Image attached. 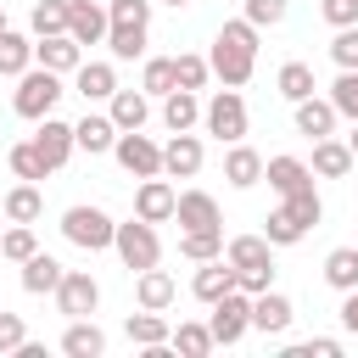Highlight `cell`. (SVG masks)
Instances as JSON below:
<instances>
[{"instance_id":"cell-23","label":"cell","mask_w":358,"mask_h":358,"mask_svg":"<svg viewBox=\"0 0 358 358\" xmlns=\"http://www.w3.org/2000/svg\"><path fill=\"white\" fill-rule=\"evenodd\" d=\"M106 117H112L117 129H145V117H151V95H145V90H112Z\"/></svg>"},{"instance_id":"cell-11","label":"cell","mask_w":358,"mask_h":358,"mask_svg":"<svg viewBox=\"0 0 358 358\" xmlns=\"http://www.w3.org/2000/svg\"><path fill=\"white\" fill-rule=\"evenodd\" d=\"M173 218H179V229H224V213H218V201L207 190H179Z\"/></svg>"},{"instance_id":"cell-22","label":"cell","mask_w":358,"mask_h":358,"mask_svg":"<svg viewBox=\"0 0 358 358\" xmlns=\"http://www.w3.org/2000/svg\"><path fill=\"white\" fill-rule=\"evenodd\" d=\"M73 90H78L84 101H112V90H117L112 62H78V67H73Z\"/></svg>"},{"instance_id":"cell-49","label":"cell","mask_w":358,"mask_h":358,"mask_svg":"<svg viewBox=\"0 0 358 358\" xmlns=\"http://www.w3.org/2000/svg\"><path fill=\"white\" fill-rule=\"evenodd\" d=\"M291 358H341V341H330V336H313V341L291 347Z\"/></svg>"},{"instance_id":"cell-35","label":"cell","mask_w":358,"mask_h":358,"mask_svg":"<svg viewBox=\"0 0 358 358\" xmlns=\"http://www.w3.org/2000/svg\"><path fill=\"white\" fill-rule=\"evenodd\" d=\"M129 341H140V347H162L168 341V319L157 313V308H140V313H129Z\"/></svg>"},{"instance_id":"cell-53","label":"cell","mask_w":358,"mask_h":358,"mask_svg":"<svg viewBox=\"0 0 358 358\" xmlns=\"http://www.w3.org/2000/svg\"><path fill=\"white\" fill-rule=\"evenodd\" d=\"M0 28H6V11H0Z\"/></svg>"},{"instance_id":"cell-38","label":"cell","mask_w":358,"mask_h":358,"mask_svg":"<svg viewBox=\"0 0 358 358\" xmlns=\"http://www.w3.org/2000/svg\"><path fill=\"white\" fill-rule=\"evenodd\" d=\"M168 347L185 352V358H207L213 352V330L207 324H179V330H168Z\"/></svg>"},{"instance_id":"cell-31","label":"cell","mask_w":358,"mask_h":358,"mask_svg":"<svg viewBox=\"0 0 358 358\" xmlns=\"http://www.w3.org/2000/svg\"><path fill=\"white\" fill-rule=\"evenodd\" d=\"M56 280H62V263H56L50 252H34V257L22 263V291H28V296H45V291H56Z\"/></svg>"},{"instance_id":"cell-40","label":"cell","mask_w":358,"mask_h":358,"mask_svg":"<svg viewBox=\"0 0 358 358\" xmlns=\"http://www.w3.org/2000/svg\"><path fill=\"white\" fill-rule=\"evenodd\" d=\"M39 252V241H34V224H11L6 235H0V257L6 263H28Z\"/></svg>"},{"instance_id":"cell-3","label":"cell","mask_w":358,"mask_h":358,"mask_svg":"<svg viewBox=\"0 0 358 358\" xmlns=\"http://www.w3.org/2000/svg\"><path fill=\"white\" fill-rule=\"evenodd\" d=\"M62 95H67V90H62V73H50V67H28V73H17V95H11V106H17V117L39 123V117L56 112Z\"/></svg>"},{"instance_id":"cell-4","label":"cell","mask_w":358,"mask_h":358,"mask_svg":"<svg viewBox=\"0 0 358 358\" xmlns=\"http://www.w3.org/2000/svg\"><path fill=\"white\" fill-rule=\"evenodd\" d=\"M62 235L73 241V246H84V252H106L112 246V235H117V224H112V213L106 207H67L62 213Z\"/></svg>"},{"instance_id":"cell-41","label":"cell","mask_w":358,"mask_h":358,"mask_svg":"<svg viewBox=\"0 0 358 358\" xmlns=\"http://www.w3.org/2000/svg\"><path fill=\"white\" fill-rule=\"evenodd\" d=\"M28 22H34V39H45V34H67V0H39Z\"/></svg>"},{"instance_id":"cell-30","label":"cell","mask_w":358,"mask_h":358,"mask_svg":"<svg viewBox=\"0 0 358 358\" xmlns=\"http://www.w3.org/2000/svg\"><path fill=\"white\" fill-rule=\"evenodd\" d=\"M62 352H67V358H101V352H106V336H101V324H90V319H73V324H67V336H62Z\"/></svg>"},{"instance_id":"cell-6","label":"cell","mask_w":358,"mask_h":358,"mask_svg":"<svg viewBox=\"0 0 358 358\" xmlns=\"http://www.w3.org/2000/svg\"><path fill=\"white\" fill-rule=\"evenodd\" d=\"M112 252L123 257V268H129V274H140V268H151V263L162 257V241H157V224H145V218H129V224H117V235H112Z\"/></svg>"},{"instance_id":"cell-33","label":"cell","mask_w":358,"mask_h":358,"mask_svg":"<svg viewBox=\"0 0 358 358\" xmlns=\"http://www.w3.org/2000/svg\"><path fill=\"white\" fill-rule=\"evenodd\" d=\"M179 257H190V263L224 257V229H179Z\"/></svg>"},{"instance_id":"cell-25","label":"cell","mask_w":358,"mask_h":358,"mask_svg":"<svg viewBox=\"0 0 358 358\" xmlns=\"http://www.w3.org/2000/svg\"><path fill=\"white\" fill-rule=\"evenodd\" d=\"M145 39H151V22H106V50H112L117 62L145 56Z\"/></svg>"},{"instance_id":"cell-26","label":"cell","mask_w":358,"mask_h":358,"mask_svg":"<svg viewBox=\"0 0 358 358\" xmlns=\"http://www.w3.org/2000/svg\"><path fill=\"white\" fill-rule=\"evenodd\" d=\"M162 123H168V134L196 129V123H201V101H196V90H168V95H162Z\"/></svg>"},{"instance_id":"cell-46","label":"cell","mask_w":358,"mask_h":358,"mask_svg":"<svg viewBox=\"0 0 358 358\" xmlns=\"http://www.w3.org/2000/svg\"><path fill=\"white\" fill-rule=\"evenodd\" d=\"M246 22H252V28H274V22H285V0H246Z\"/></svg>"},{"instance_id":"cell-15","label":"cell","mask_w":358,"mask_h":358,"mask_svg":"<svg viewBox=\"0 0 358 358\" xmlns=\"http://www.w3.org/2000/svg\"><path fill=\"white\" fill-rule=\"evenodd\" d=\"M34 145H39V157L50 162V173H56V168H62V162L78 151V145H73V123H62L56 112H50V117H39V134H34Z\"/></svg>"},{"instance_id":"cell-43","label":"cell","mask_w":358,"mask_h":358,"mask_svg":"<svg viewBox=\"0 0 358 358\" xmlns=\"http://www.w3.org/2000/svg\"><path fill=\"white\" fill-rule=\"evenodd\" d=\"M280 207H291V218L302 224V229H313L319 218H324V201H319V190L308 185V190H296V196H280Z\"/></svg>"},{"instance_id":"cell-36","label":"cell","mask_w":358,"mask_h":358,"mask_svg":"<svg viewBox=\"0 0 358 358\" xmlns=\"http://www.w3.org/2000/svg\"><path fill=\"white\" fill-rule=\"evenodd\" d=\"M6 162H11V173H17V179H34V185H39L45 173H50V162L39 157V145H34V140L11 145V151H6Z\"/></svg>"},{"instance_id":"cell-44","label":"cell","mask_w":358,"mask_h":358,"mask_svg":"<svg viewBox=\"0 0 358 358\" xmlns=\"http://www.w3.org/2000/svg\"><path fill=\"white\" fill-rule=\"evenodd\" d=\"M140 90L145 95H168L173 90V56H151L145 73H140Z\"/></svg>"},{"instance_id":"cell-45","label":"cell","mask_w":358,"mask_h":358,"mask_svg":"<svg viewBox=\"0 0 358 358\" xmlns=\"http://www.w3.org/2000/svg\"><path fill=\"white\" fill-rule=\"evenodd\" d=\"M330 62H336V67H358V22H352V28H336Z\"/></svg>"},{"instance_id":"cell-9","label":"cell","mask_w":358,"mask_h":358,"mask_svg":"<svg viewBox=\"0 0 358 358\" xmlns=\"http://www.w3.org/2000/svg\"><path fill=\"white\" fill-rule=\"evenodd\" d=\"M50 296H56V308H62L67 319H90L95 302H101V285H95L90 268H62V280H56Z\"/></svg>"},{"instance_id":"cell-21","label":"cell","mask_w":358,"mask_h":358,"mask_svg":"<svg viewBox=\"0 0 358 358\" xmlns=\"http://www.w3.org/2000/svg\"><path fill=\"white\" fill-rule=\"evenodd\" d=\"M190 291H196V302H218L224 291H235V268H229L224 257H207V263H196Z\"/></svg>"},{"instance_id":"cell-17","label":"cell","mask_w":358,"mask_h":358,"mask_svg":"<svg viewBox=\"0 0 358 358\" xmlns=\"http://www.w3.org/2000/svg\"><path fill=\"white\" fill-rule=\"evenodd\" d=\"M263 179H268L274 196H296V190L313 185V168H308L302 157H268V162H263Z\"/></svg>"},{"instance_id":"cell-48","label":"cell","mask_w":358,"mask_h":358,"mask_svg":"<svg viewBox=\"0 0 358 358\" xmlns=\"http://www.w3.org/2000/svg\"><path fill=\"white\" fill-rule=\"evenodd\" d=\"M28 341V330H22V313H0V352H17Z\"/></svg>"},{"instance_id":"cell-32","label":"cell","mask_w":358,"mask_h":358,"mask_svg":"<svg viewBox=\"0 0 358 358\" xmlns=\"http://www.w3.org/2000/svg\"><path fill=\"white\" fill-rule=\"evenodd\" d=\"M324 285L330 291H358V246H336L324 257Z\"/></svg>"},{"instance_id":"cell-24","label":"cell","mask_w":358,"mask_h":358,"mask_svg":"<svg viewBox=\"0 0 358 358\" xmlns=\"http://www.w3.org/2000/svg\"><path fill=\"white\" fill-rule=\"evenodd\" d=\"M224 179H229L235 190H252V185L263 179V157H257L246 140H235V145L224 151Z\"/></svg>"},{"instance_id":"cell-42","label":"cell","mask_w":358,"mask_h":358,"mask_svg":"<svg viewBox=\"0 0 358 358\" xmlns=\"http://www.w3.org/2000/svg\"><path fill=\"white\" fill-rule=\"evenodd\" d=\"M213 78V67H207V56H173V90H201Z\"/></svg>"},{"instance_id":"cell-39","label":"cell","mask_w":358,"mask_h":358,"mask_svg":"<svg viewBox=\"0 0 358 358\" xmlns=\"http://www.w3.org/2000/svg\"><path fill=\"white\" fill-rule=\"evenodd\" d=\"M330 106H336V117H352V123H358V67H341V73H336Z\"/></svg>"},{"instance_id":"cell-2","label":"cell","mask_w":358,"mask_h":358,"mask_svg":"<svg viewBox=\"0 0 358 358\" xmlns=\"http://www.w3.org/2000/svg\"><path fill=\"white\" fill-rule=\"evenodd\" d=\"M224 263L235 268V285H241L246 296H257V291L274 285V246H268L263 235H235V241L224 246Z\"/></svg>"},{"instance_id":"cell-29","label":"cell","mask_w":358,"mask_h":358,"mask_svg":"<svg viewBox=\"0 0 358 358\" xmlns=\"http://www.w3.org/2000/svg\"><path fill=\"white\" fill-rule=\"evenodd\" d=\"M34 67V39L17 28H0V78H17Z\"/></svg>"},{"instance_id":"cell-50","label":"cell","mask_w":358,"mask_h":358,"mask_svg":"<svg viewBox=\"0 0 358 358\" xmlns=\"http://www.w3.org/2000/svg\"><path fill=\"white\" fill-rule=\"evenodd\" d=\"M341 324L358 336V291H341Z\"/></svg>"},{"instance_id":"cell-12","label":"cell","mask_w":358,"mask_h":358,"mask_svg":"<svg viewBox=\"0 0 358 358\" xmlns=\"http://www.w3.org/2000/svg\"><path fill=\"white\" fill-rule=\"evenodd\" d=\"M67 34L78 45H106V6L101 0H67Z\"/></svg>"},{"instance_id":"cell-8","label":"cell","mask_w":358,"mask_h":358,"mask_svg":"<svg viewBox=\"0 0 358 358\" xmlns=\"http://www.w3.org/2000/svg\"><path fill=\"white\" fill-rule=\"evenodd\" d=\"M112 157H117V168H123V173H134V179L162 173V145H157L151 134H140V129H117Z\"/></svg>"},{"instance_id":"cell-52","label":"cell","mask_w":358,"mask_h":358,"mask_svg":"<svg viewBox=\"0 0 358 358\" xmlns=\"http://www.w3.org/2000/svg\"><path fill=\"white\" fill-rule=\"evenodd\" d=\"M162 6H190V0H162Z\"/></svg>"},{"instance_id":"cell-13","label":"cell","mask_w":358,"mask_h":358,"mask_svg":"<svg viewBox=\"0 0 358 358\" xmlns=\"http://www.w3.org/2000/svg\"><path fill=\"white\" fill-rule=\"evenodd\" d=\"M291 313H296L291 296H280L274 285L252 296V330H263V336H285V330H291Z\"/></svg>"},{"instance_id":"cell-16","label":"cell","mask_w":358,"mask_h":358,"mask_svg":"<svg viewBox=\"0 0 358 358\" xmlns=\"http://www.w3.org/2000/svg\"><path fill=\"white\" fill-rule=\"evenodd\" d=\"M162 173H168V179H196V173H201V140H196L190 129L162 145Z\"/></svg>"},{"instance_id":"cell-27","label":"cell","mask_w":358,"mask_h":358,"mask_svg":"<svg viewBox=\"0 0 358 358\" xmlns=\"http://www.w3.org/2000/svg\"><path fill=\"white\" fill-rule=\"evenodd\" d=\"M296 134H308V140L336 134V106H330V95H324V101H319V95L296 101Z\"/></svg>"},{"instance_id":"cell-10","label":"cell","mask_w":358,"mask_h":358,"mask_svg":"<svg viewBox=\"0 0 358 358\" xmlns=\"http://www.w3.org/2000/svg\"><path fill=\"white\" fill-rule=\"evenodd\" d=\"M173 185H168V173H151V179H140V190H134V218H145V224H168L173 218Z\"/></svg>"},{"instance_id":"cell-28","label":"cell","mask_w":358,"mask_h":358,"mask_svg":"<svg viewBox=\"0 0 358 358\" xmlns=\"http://www.w3.org/2000/svg\"><path fill=\"white\" fill-rule=\"evenodd\" d=\"M39 213H45V196H39V185H34V179L11 185V190H6V201H0V218H11V224H34Z\"/></svg>"},{"instance_id":"cell-47","label":"cell","mask_w":358,"mask_h":358,"mask_svg":"<svg viewBox=\"0 0 358 358\" xmlns=\"http://www.w3.org/2000/svg\"><path fill=\"white\" fill-rule=\"evenodd\" d=\"M319 17L330 28H352L358 22V0H319Z\"/></svg>"},{"instance_id":"cell-37","label":"cell","mask_w":358,"mask_h":358,"mask_svg":"<svg viewBox=\"0 0 358 358\" xmlns=\"http://www.w3.org/2000/svg\"><path fill=\"white\" fill-rule=\"evenodd\" d=\"M302 235H308V229L291 218V207H274V213L263 218V241H268V246H296Z\"/></svg>"},{"instance_id":"cell-34","label":"cell","mask_w":358,"mask_h":358,"mask_svg":"<svg viewBox=\"0 0 358 358\" xmlns=\"http://www.w3.org/2000/svg\"><path fill=\"white\" fill-rule=\"evenodd\" d=\"M274 84H280V95H285L291 106H296V101H308V95L319 90V84H313V67H308V62H285V67L274 73Z\"/></svg>"},{"instance_id":"cell-5","label":"cell","mask_w":358,"mask_h":358,"mask_svg":"<svg viewBox=\"0 0 358 358\" xmlns=\"http://www.w3.org/2000/svg\"><path fill=\"white\" fill-rule=\"evenodd\" d=\"M213 313H207V330H213V347H235L246 330H252V296L235 285V291H224L218 302H207Z\"/></svg>"},{"instance_id":"cell-7","label":"cell","mask_w":358,"mask_h":358,"mask_svg":"<svg viewBox=\"0 0 358 358\" xmlns=\"http://www.w3.org/2000/svg\"><path fill=\"white\" fill-rule=\"evenodd\" d=\"M201 123H207V134L224 140V145L246 140V101H241V90H218V95L201 106Z\"/></svg>"},{"instance_id":"cell-20","label":"cell","mask_w":358,"mask_h":358,"mask_svg":"<svg viewBox=\"0 0 358 358\" xmlns=\"http://www.w3.org/2000/svg\"><path fill=\"white\" fill-rule=\"evenodd\" d=\"M313 179H347L352 173V151H347V140H336V134H324V140H313Z\"/></svg>"},{"instance_id":"cell-19","label":"cell","mask_w":358,"mask_h":358,"mask_svg":"<svg viewBox=\"0 0 358 358\" xmlns=\"http://www.w3.org/2000/svg\"><path fill=\"white\" fill-rule=\"evenodd\" d=\"M112 140H117V123H112L106 112H84V117L73 123V145H78V151H90V157L112 151Z\"/></svg>"},{"instance_id":"cell-14","label":"cell","mask_w":358,"mask_h":358,"mask_svg":"<svg viewBox=\"0 0 358 358\" xmlns=\"http://www.w3.org/2000/svg\"><path fill=\"white\" fill-rule=\"evenodd\" d=\"M34 62L50 67V73H73L84 62V45L73 34H45V39H34Z\"/></svg>"},{"instance_id":"cell-1","label":"cell","mask_w":358,"mask_h":358,"mask_svg":"<svg viewBox=\"0 0 358 358\" xmlns=\"http://www.w3.org/2000/svg\"><path fill=\"white\" fill-rule=\"evenodd\" d=\"M207 67L224 78V90H241V84L257 73V28H252L246 17L224 22V28H218V39H213V56H207Z\"/></svg>"},{"instance_id":"cell-18","label":"cell","mask_w":358,"mask_h":358,"mask_svg":"<svg viewBox=\"0 0 358 358\" xmlns=\"http://www.w3.org/2000/svg\"><path fill=\"white\" fill-rule=\"evenodd\" d=\"M173 296H179V285H173V274H168V268H157V263H151V268H140V274H134V302H140V308L168 313V302H173Z\"/></svg>"},{"instance_id":"cell-51","label":"cell","mask_w":358,"mask_h":358,"mask_svg":"<svg viewBox=\"0 0 358 358\" xmlns=\"http://www.w3.org/2000/svg\"><path fill=\"white\" fill-rule=\"evenodd\" d=\"M347 151H352V162H358V123H352V134H347Z\"/></svg>"}]
</instances>
